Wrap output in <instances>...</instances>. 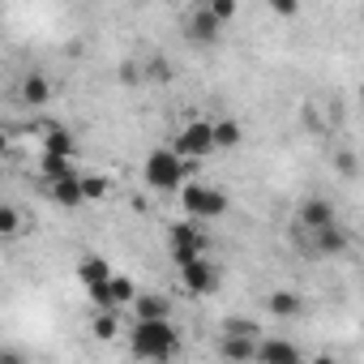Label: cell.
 <instances>
[{"label":"cell","mask_w":364,"mask_h":364,"mask_svg":"<svg viewBox=\"0 0 364 364\" xmlns=\"http://www.w3.org/2000/svg\"><path fill=\"white\" fill-rule=\"evenodd\" d=\"M129 351L146 364H167L176 351H180V330L167 321H133L129 330Z\"/></svg>","instance_id":"cell-1"},{"label":"cell","mask_w":364,"mask_h":364,"mask_svg":"<svg viewBox=\"0 0 364 364\" xmlns=\"http://www.w3.org/2000/svg\"><path fill=\"white\" fill-rule=\"evenodd\" d=\"M193 167L198 163H185V159H176L171 150H150L146 154V163H141V176H146V185L150 189H180L185 180L193 176Z\"/></svg>","instance_id":"cell-2"},{"label":"cell","mask_w":364,"mask_h":364,"mask_svg":"<svg viewBox=\"0 0 364 364\" xmlns=\"http://www.w3.org/2000/svg\"><path fill=\"white\" fill-rule=\"evenodd\" d=\"M180 202H185V210H189V219L198 223V219H219V215H228V193L223 189H215V185H185V193H180Z\"/></svg>","instance_id":"cell-3"},{"label":"cell","mask_w":364,"mask_h":364,"mask_svg":"<svg viewBox=\"0 0 364 364\" xmlns=\"http://www.w3.org/2000/svg\"><path fill=\"white\" fill-rule=\"evenodd\" d=\"M210 150H215V137H210V124H206V120H189L185 129H180L176 146H171V154L185 159V163H198V159H206Z\"/></svg>","instance_id":"cell-4"},{"label":"cell","mask_w":364,"mask_h":364,"mask_svg":"<svg viewBox=\"0 0 364 364\" xmlns=\"http://www.w3.org/2000/svg\"><path fill=\"white\" fill-rule=\"evenodd\" d=\"M171 257H176V266H189V262L206 257V236H202V228L193 219L171 228Z\"/></svg>","instance_id":"cell-5"},{"label":"cell","mask_w":364,"mask_h":364,"mask_svg":"<svg viewBox=\"0 0 364 364\" xmlns=\"http://www.w3.org/2000/svg\"><path fill=\"white\" fill-rule=\"evenodd\" d=\"M180 283H185L189 296H210V291H219V266L210 257H198L189 266H180Z\"/></svg>","instance_id":"cell-6"},{"label":"cell","mask_w":364,"mask_h":364,"mask_svg":"<svg viewBox=\"0 0 364 364\" xmlns=\"http://www.w3.org/2000/svg\"><path fill=\"white\" fill-rule=\"evenodd\" d=\"M257 364H304L300 347L291 338H257V351H253Z\"/></svg>","instance_id":"cell-7"},{"label":"cell","mask_w":364,"mask_h":364,"mask_svg":"<svg viewBox=\"0 0 364 364\" xmlns=\"http://www.w3.org/2000/svg\"><path fill=\"white\" fill-rule=\"evenodd\" d=\"M219 35H223V26L206 14V5H202V9H193V14L185 18V39H189V43L210 48V43H219Z\"/></svg>","instance_id":"cell-8"},{"label":"cell","mask_w":364,"mask_h":364,"mask_svg":"<svg viewBox=\"0 0 364 364\" xmlns=\"http://www.w3.org/2000/svg\"><path fill=\"white\" fill-rule=\"evenodd\" d=\"M309 236H313V253H321V257H338V253L351 249V232H343L338 223H330L321 232H309Z\"/></svg>","instance_id":"cell-9"},{"label":"cell","mask_w":364,"mask_h":364,"mask_svg":"<svg viewBox=\"0 0 364 364\" xmlns=\"http://www.w3.org/2000/svg\"><path fill=\"white\" fill-rule=\"evenodd\" d=\"M253 351H257V338H253V334H223V338H219V355H223L228 364H249Z\"/></svg>","instance_id":"cell-10"},{"label":"cell","mask_w":364,"mask_h":364,"mask_svg":"<svg viewBox=\"0 0 364 364\" xmlns=\"http://www.w3.org/2000/svg\"><path fill=\"white\" fill-rule=\"evenodd\" d=\"M300 223H304L309 232H321V228H330V223H338V219H334V206H330L326 198H309V202L300 206Z\"/></svg>","instance_id":"cell-11"},{"label":"cell","mask_w":364,"mask_h":364,"mask_svg":"<svg viewBox=\"0 0 364 364\" xmlns=\"http://www.w3.org/2000/svg\"><path fill=\"white\" fill-rule=\"evenodd\" d=\"M18 95H22L26 107H43V103H52V82L43 73H26L22 86H18Z\"/></svg>","instance_id":"cell-12"},{"label":"cell","mask_w":364,"mask_h":364,"mask_svg":"<svg viewBox=\"0 0 364 364\" xmlns=\"http://www.w3.org/2000/svg\"><path fill=\"white\" fill-rule=\"evenodd\" d=\"M39 171H43V185H60V180H77L82 176L73 167V159H60V154H43L39 159Z\"/></svg>","instance_id":"cell-13"},{"label":"cell","mask_w":364,"mask_h":364,"mask_svg":"<svg viewBox=\"0 0 364 364\" xmlns=\"http://www.w3.org/2000/svg\"><path fill=\"white\" fill-rule=\"evenodd\" d=\"M129 309H133L137 321H167V317H171V304H167L163 296H137Z\"/></svg>","instance_id":"cell-14"},{"label":"cell","mask_w":364,"mask_h":364,"mask_svg":"<svg viewBox=\"0 0 364 364\" xmlns=\"http://www.w3.org/2000/svg\"><path fill=\"white\" fill-rule=\"evenodd\" d=\"M116 270L103 262V257H82L77 262V279H82V287H99V283H107Z\"/></svg>","instance_id":"cell-15"},{"label":"cell","mask_w":364,"mask_h":364,"mask_svg":"<svg viewBox=\"0 0 364 364\" xmlns=\"http://www.w3.org/2000/svg\"><path fill=\"white\" fill-rule=\"evenodd\" d=\"M210 137H215V150H236L245 141V129H240V120H219V124H210Z\"/></svg>","instance_id":"cell-16"},{"label":"cell","mask_w":364,"mask_h":364,"mask_svg":"<svg viewBox=\"0 0 364 364\" xmlns=\"http://www.w3.org/2000/svg\"><path fill=\"white\" fill-rule=\"evenodd\" d=\"M107 296H112V309H116V313H124V309L137 300V287H133V279L112 274V279H107Z\"/></svg>","instance_id":"cell-17"},{"label":"cell","mask_w":364,"mask_h":364,"mask_svg":"<svg viewBox=\"0 0 364 364\" xmlns=\"http://www.w3.org/2000/svg\"><path fill=\"white\" fill-rule=\"evenodd\" d=\"M266 309H270L274 317H300V313H304V300H300L296 291H270V296H266Z\"/></svg>","instance_id":"cell-18"},{"label":"cell","mask_w":364,"mask_h":364,"mask_svg":"<svg viewBox=\"0 0 364 364\" xmlns=\"http://www.w3.org/2000/svg\"><path fill=\"white\" fill-rule=\"evenodd\" d=\"M48 198H52L60 210H77V206H82V189H77V180H60V185H48Z\"/></svg>","instance_id":"cell-19"},{"label":"cell","mask_w":364,"mask_h":364,"mask_svg":"<svg viewBox=\"0 0 364 364\" xmlns=\"http://www.w3.org/2000/svg\"><path fill=\"white\" fill-rule=\"evenodd\" d=\"M43 154H60V159H73V133L52 124L48 129V141H43Z\"/></svg>","instance_id":"cell-20"},{"label":"cell","mask_w":364,"mask_h":364,"mask_svg":"<svg viewBox=\"0 0 364 364\" xmlns=\"http://www.w3.org/2000/svg\"><path fill=\"white\" fill-rule=\"evenodd\" d=\"M77 189H82V202H103L112 185H107L103 176H95V171H90V176L82 171V176H77Z\"/></svg>","instance_id":"cell-21"},{"label":"cell","mask_w":364,"mask_h":364,"mask_svg":"<svg viewBox=\"0 0 364 364\" xmlns=\"http://www.w3.org/2000/svg\"><path fill=\"white\" fill-rule=\"evenodd\" d=\"M90 334H95V338H103V343H112V338L120 334L116 313H90Z\"/></svg>","instance_id":"cell-22"},{"label":"cell","mask_w":364,"mask_h":364,"mask_svg":"<svg viewBox=\"0 0 364 364\" xmlns=\"http://www.w3.org/2000/svg\"><path fill=\"white\" fill-rule=\"evenodd\" d=\"M18 232H22V210L9 206V202H0V240H9Z\"/></svg>","instance_id":"cell-23"},{"label":"cell","mask_w":364,"mask_h":364,"mask_svg":"<svg viewBox=\"0 0 364 364\" xmlns=\"http://www.w3.org/2000/svg\"><path fill=\"white\" fill-rule=\"evenodd\" d=\"M206 14L223 26V22H232L236 14H240V5H236V0H210V5H206Z\"/></svg>","instance_id":"cell-24"},{"label":"cell","mask_w":364,"mask_h":364,"mask_svg":"<svg viewBox=\"0 0 364 364\" xmlns=\"http://www.w3.org/2000/svg\"><path fill=\"white\" fill-rule=\"evenodd\" d=\"M0 364H31V355L22 347H0Z\"/></svg>","instance_id":"cell-25"},{"label":"cell","mask_w":364,"mask_h":364,"mask_svg":"<svg viewBox=\"0 0 364 364\" xmlns=\"http://www.w3.org/2000/svg\"><path fill=\"white\" fill-rule=\"evenodd\" d=\"M270 9H274L279 18H296V14H300V5H296V0H270Z\"/></svg>","instance_id":"cell-26"},{"label":"cell","mask_w":364,"mask_h":364,"mask_svg":"<svg viewBox=\"0 0 364 364\" xmlns=\"http://www.w3.org/2000/svg\"><path fill=\"white\" fill-rule=\"evenodd\" d=\"M338 167H343V176H355V154H338Z\"/></svg>","instance_id":"cell-27"},{"label":"cell","mask_w":364,"mask_h":364,"mask_svg":"<svg viewBox=\"0 0 364 364\" xmlns=\"http://www.w3.org/2000/svg\"><path fill=\"white\" fill-rule=\"evenodd\" d=\"M309 364H338L334 355H317V360H309Z\"/></svg>","instance_id":"cell-28"},{"label":"cell","mask_w":364,"mask_h":364,"mask_svg":"<svg viewBox=\"0 0 364 364\" xmlns=\"http://www.w3.org/2000/svg\"><path fill=\"white\" fill-rule=\"evenodd\" d=\"M5 150H9V137H5V133H0V154H5Z\"/></svg>","instance_id":"cell-29"}]
</instances>
